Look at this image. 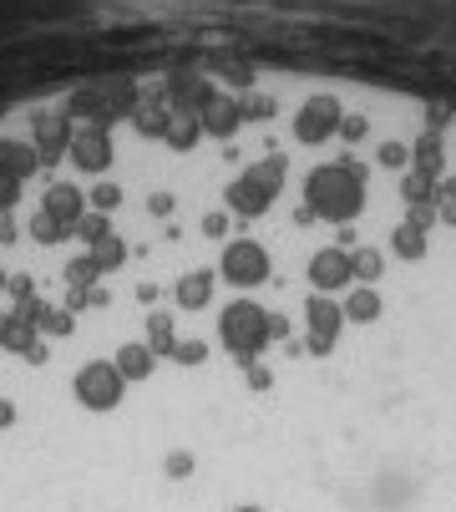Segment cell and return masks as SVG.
<instances>
[{
	"label": "cell",
	"mask_w": 456,
	"mask_h": 512,
	"mask_svg": "<svg viewBox=\"0 0 456 512\" xmlns=\"http://www.w3.org/2000/svg\"><path fill=\"white\" fill-rule=\"evenodd\" d=\"M234 512H264V507H259V502H239Z\"/></svg>",
	"instance_id": "2"
},
{
	"label": "cell",
	"mask_w": 456,
	"mask_h": 512,
	"mask_svg": "<svg viewBox=\"0 0 456 512\" xmlns=\"http://www.w3.org/2000/svg\"><path fill=\"white\" fill-rule=\"evenodd\" d=\"M71 396L82 411L107 416L127 401V376L117 371V360H87V365H76V376H71Z\"/></svg>",
	"instance_id": "1"
}]
</instances>
